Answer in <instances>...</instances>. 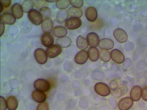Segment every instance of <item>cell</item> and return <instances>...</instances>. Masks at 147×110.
<instances>
[{"mask_svg":"<svg viewBox=\"0 0 147 110\" xmlns=\"http://www.w3.org/2000/svg\"><path fill=\"white\" fill-rule=\"evenodd\" d=\"M34 3L32 1H24L22 3V7L23 11L25 13H28L32 10Z\"/></svg>","mask_w":147,"mask_h":110,"instance_id":"cell-29","label":"cell"},{"mask_svg":"<svg viewBox=\"0 0 147 110\" xmlns=\"http://www.w3.org/2000/svg\"><path fill=\"white\" fill-rule=\"evenodd\" d=\"M142 93V89L140 86H134L131 89L130 92V97L131 99L134 101H137L141 98Z\"/></svg>","mask_w":147,"mask_h":110,"instance_id":"cell-13","label":"cell"},{"mask_svg":"<svg viewBox=\"0 0 147 110\" xmlns=\"http://www.w3.org/2000/svg\"><path fill=\"white\" fill-rule=\"evenodd\" d=\"M40 40L42 44L47 48L53 45L54 42L53 36L49 34H43L41 35Z\"/></svg>","mask_w":147,"mask_h":110,"instance_id":"cell-15","label":"cell"},{"mask_svg":"<svg viewBox=\"0 0 147 110\" xmlns=\"http://www.w3.org/2000/svg\"><path fill=\"white\" fill-rule=\"evenodd\" d=\"M36 110H49V105L46 102L39 103L37 107Z\"/></svg>","mask_w":147,"mask_h":110,"instance_id":"cell-35","label":"cell"},{"mask_svg":"<svg viewBox=\"0 0 147 110\" xmlns=\"http://www.w3.org/2000/svg\"><path fill=\"white\" fill-rule=\"evenodd\" d=\"M62 49L57 44H53L47 48L46 50L47 56L52 58L57 57L61 53Z\"/></svg>","mask_w":147,"mask_h":110,"instance_id":"cell-6","label":"cell"},{"mask_svg":"<svg viewBox=\"0 0 147 110\" xmlns=\"http://www.w3.org/2000/svg\"><path fill=\"white\" fill-rule=\"evenodd\" d=\"M81 21L78 18H69L65 22V28L69 30L77 29L81 27Z\"/></svg>","mask_w":147,"mask_h":110,"instance_id":"cell-4","label":"cell"},{"mask_svg":"<svg viewBox=\"0 0 147 110\" xmlns=\"http://www.w3.org/2000/svg\"><path fill=\"white\" fill-rule=\"evenodd\" d=\"M1 21L5 24L11 25L15 23L16 18L10 13H4L1 15Z\"/></svg>","mask_w":147,"mask_h":110,"instance_id":"cell-18","label":"cell"},{"mask_svg":"<svg viewBox=\"0 0 147 110\" xmlns=\"http://www.w3.org/2000/svg\"><path fill=\"white\" fill-rule=\"evenodd\" d=\"M71 5L73 7L78 8H80L82 7L83 5L84 2L82 0H79V1H70Z\"/></svg>","mask_w":147,"mask_h":110,"instance_id":"cell-34","label":"cell"},{"mask_svg":"<svg viewBox=\"0 0 147 110\" xmlns=\"http://www.w3.org/2000/svg\"><path fill=\"white\" fill-rule=\"evenodd\" d=\"M94 89L96 93L101 96H108L110 93V89L108 85L103 82L97 83L94 86Z\"/></svg>","mask_w":147,"mask_h":110,"instance_id":"cell-1","label":"cell"},{"mask_svg":"<svg viewBox=\"0 0 147 110\" xmlns=\"http://www.w3.org/2000/svg\"><path fill=\"white\" fill-rule=\"evenodd\" d=\"M88 55L90 59L92 61H96L99 59V50L95 47H90L88 50Z\"/></svg>","mask_w":147,"mask_h":110,"instance_id":"cell-24","label":"cell"},{"mask_svg":"<svg viewBox=\"0 0 147 110\" xmlns=\"http://www.w3.org/2000/svg\"><path fill=\"white\" fill-rule=\"evenodd\" d=\"M11 3V1H1V5L5 8L8 7Z\"/></svg>","mask_w":147,"mask_h":110,"instance_id":"cell-38","label":"cell"},{"mask_svg":"<svg viewBox=\"0 0 147 110\" xmlns=\"http://www.w3.org/2000/svg\"><path fill=\"white\" fill-rule=\"evenodd\" d=\"M88 57V53L86 51L81 50L76 54L74 58V61L77 64L82 65L87 61Z\"/></svg>","mask_w":147,"mask_h":110,"instance_id":"cell-10","label":"cell"},{"mask_svg":"<svg viewBox=\"0 0 147 110\" xmlns=\"http://www.w3.org/2000/svg\"><path fill=\"white\" fill-rule=\"evenodd\" d=\"M52 33L56 37L61 38L66 36L67 31L66 29L63 26H56L54 28Z\"/></svg>","mask_w":147,"mask_h":110,"instance_id":"cell-22","label":"cell"},{"mask_svg":"<svg viewBox=\"0 0 147 110\" xmlns=\"http://www.w3.org/2000/svg\"><path fill=\"white\" fill-rule=\"evenodd\" d=\"M87 39L89 45L91 47H97L99 45V38L94 32H90L87 35Z\"/></svg>","mask_w":147,"mask_h":110,"instance_id":"cell-17","label":"cell"},{"mask_svg":"<svg viewBox=\"0 0 147 110\" xmlns=\"http://www.w3.org/2000/svg\"><path fill=\"white\" fill-rule=\"evenodd\" d=\"M113 35L115 39L119 43H124L128 40V36L127 33L122 29H115L114 31Z\"/></svg>","mask_w":147,"mask_h":110,"instance_id":"cell-7","label":"cell"},{"mask_svg":"<svg viewBox=\"0 0 147 110\" xmlns=\"http://www.w3.org/2000/svg\"><path fill=\"white\" fill-rule=\"evenodd\" d=\"M120 85L118 83V82L115 80H111L110 83V87L111 92H114L117 89L119 86Z\"/></svg>","mask_w":147,"mask_h":110,"instance_id":"cell-32","label":"cell"},{"mask_svg":"<svg viewBox=\"0 0 147 110\" xmlns=\"http://www.w3.org/2000/svg\"><path fill=\"white\" fill-rule=\"evenodd\" d=\"M133 101L130 97L123 98L119 102L118 108L120 110H128L133 105Z\"/></svg>","mask_w":147,"mask_h":110,"instance_id":"cell-8","label":"cell"},{"mask_svg":"<svg viewBox=\"0 0 147 110\" xmlns=\"http://www.w3.org/2000/svg\"><path fill=\"white\" fill-rule=\"evenodd\" d=\"M128 91V88L125 85L122 84L119 85L117 89L114 92H111V94L115 97H119L125 95Z\"/></svg>","mask_w":147,"mask_h":110,"instance_id":"cell-25","label":"cell"},{"mask_svg":"<svg viewBox=\"0 0 147 110\" xmlns=\"http://www.w3.org/2000/svg\"><path fill=\"white\" fill-rule=\"evenodd\" d=\"M7 108L6 99L2 96L1 97V110H6Z\"/></svg>","mask_w":147,"mask_h":110,"instance_id":"cell-36","label":"cell"},{"mask_svg":"<svg viewBox=\"0 0 147 110\" xmlns=\"http://www.w3.org/2000/svg\"><path fill=\"white\" fill-rule=\"evenodd\" d=\"M28 16L31 23L36 25H39L42 23L43 17L37 10L34 9L29 12Z\"/></svg>","mask_w":147,"mask_h":110,"instance_id":"cell-2","label":"cell"},{"mask_svg":"<svg viewBox=\"0 0 147 110\" xmlns=\"http://www.w3.org/2000/svg\"><path fill=\"white\" fill-rule=\"evenodd\" d=\"M70 1H57L56 3V6L58 9H65L69 7L70 5Z\"/></svg>","mask_w":147,"mask_h":110,"instance_id":"cell-31","label":"cell"},{"mask_svg":"<svg viewBox=\"0 0 147 110\" xmlns=\"http://www.w3.org/2000/svg\"><path fill=\"white\" fill-rule=\"evenodd\" d=\"M69 17L72 18H79L82 16L83 12L81 9L78 8L72 7L68 10Z\"/></svg>","mask_w":147,"mask_h":110,"instance_id":"cell-26","label":"cell"},{"mask_svg":"<svg viewBox=\"0 0 147 110\" xmlns=\"http://www.w3.org/2000/svg\"><path fill=\"white\" fill-rule=\"evenodd\" d=\"M47 2H51V3H53V2H57V1H46Z\"/></svg>","mask_w":147,"mask_h":110,"instance_id":"cell-40","label":"cell"},{"mask_svg":"<svg viewBox=\"0 0 147 110\" xmlns=\"http://www.w3.org/2000/svg\"><path fill=\"white\" fill-rule=\"evenodd\" d=\"M46 1H35V6H36L38 9H40L44 7H47L48 3H47Z\"/></svg>","mask_w":147,"mask_h":110,"instance_id":"cell-33","label":"cell"},{"mask_svg":"<svg viewBox=\"0 0 147 110\" xmlns=\"http://www.w3.org/2000/svg\"><path fill=\"white\" fill-rule=\"evenodd\" d=\"M42 31L45 33L49 34L52 32L53 28V21L50 18H45L42 22Z\"/></svg>","mask_w":147,"mask_h":110,"instance_id":"cell-12","label":"cell"},{"mask_svg":"<svg viewBox=\"0 0 147 110\" xmlns=\"http://www.w3.org/2000/svg\"><path fill=\"white\" fill-rule=\"evenodd\" d=\"M32 97L35 101L40 103L45 101L47 97L44 93L38 90H35L32 92Z\"/></svg>","mask_w":147,"mask_h":110,"instance_id":"cell-21","label":"cell"},{"mask_svg":"<svg viewBox=\"0 0 147 110\" xmlns=\"http://www.w3.org/2000/svg\"><path fill=\"white\" fill-rule=\"evenodd\" d=\"M34 85L35 89L42 92L48 91L50 89V85L48 81L41 78L35 80Z\"/></svg>","mask_w":147,"mask_h":110,"instance_id":"cell-3","label":"cell"},{"mask_svg":"<svg viewBox=\"0 0 147 110\" xmlns=\"http://www.w3.org/2000/svg\"><path fill=\"white\" fill-rule=\"evenodd\" d=\"M34 56L37 62L40 64H45L48 60L47 53L42 48H38L35 50Z\"/></svg>","mask_w":147,"mask_h":110,"instance_id":"cell-5","label":"cell"},{"mask_svg":"<svg viewBox=\"0 0 147 110\" xmlns=\"http://www.w3.org/2000/svg\"><path fill=\"white\" fill-rule=\"evenodd\" d=\"M98 46L100 49L109 50L112 49L114 46V43L112 40L108 38L101 39Z\"/></svg>","mask_w":147,"mask_h":110,"instance_id":"cell-14","label":"cell"},{"mask_svg":"<svg viewBox=\"0 0 147 110\" xmlns=\"http://www.w3.org/2000/svg\"><path fill=\"white\" fill-rule=\"evenodd\" d=\"M11 10L13 15L17 19H20L23 16V9L22 5L19 3L14 4L12 6Z\"/></svg>","mask_w":147,"mask_h":110,"instance_id":"cell-16","label":"cell"},{"mask_svg":"<svg viewBox=\"0 0 147 110\" xmlns=\"http://www.w3.org/2000/svg\"><path fill=\"white\" fill-rule=\"evenodd\" d=\"M56 44L60 47L62 48H68L71 44V40L68 36H64L59 38L56 39Z\"/></svg>","mask_w":147,"mask_h":110,"instance_id":"cell-20","label":"cell"},{"mask_svg":"<svg viewBox=\"0 0 147 110\" xmlns=\"http://www.w3.org/2000/svg\"><path fill=\"white\" fill-rule=\"evenodd\" d=\"M1 13L2 12L3 10V6H2V5H1Z\"/></svg>","mask_w":147,"mask_h":110,"instance_id":"cell-41","label":"cell"},{"mask_svg":"<svg viewBox=\"0 0 147 110\" xmlns=\"http://www.w3.org/2000/svg\"><path fill=\"white\" fill-rule=\"evenodd\" d=\"M69 15L68 10L66 9H62L59 10L56 15V21L60 24H63L68 19Z\"/></svg>","mask_w":147,"mask_h":110,"instance_id":"cell-19","label":"cell"},{"mask_svg":"<svg viewBox=\"0 0 147 110\" xmlns=\"http://www.w3.org/2000/svg\"><path fill=\"white\" fill-rule=\"evenodd\" d=\"M99 57L104 62H108L111 60V53L106 50H101L99 52Z\"/></svg>","mask_w":147,"mask_h":110,"instance_id":"cell-28","label":"cell"},{"mask_svg":"<svg viewBox=\"0 0 147 110\" xmlns=\"http://www.w3.org/2000/svg\"><path fill=\"white\" fill-rule=\"evenodd\" d=\"M8 109L9 110H16L18 107V102L15 97L10 96L6 100Z\"/></svg>","mask_w":147,"mask_h":110,"instance_id":"cell-27","label":"cell"},{"mask_svg":"<svg viewBox=\"0 0 147 110\" xmlns=\"http://www.w3.org/2000/svg\"><path fill=\"white\" fill-rule=\"evenodd\" d=\"M39 13L44 18H50L52 16V11L48 7H44L40 9Z\"/></svg>","mask_w":147,"mask_h":110,"instance_id":"cell-30","label":"cell"},{"mask_svg":"<svg viewBox=\"0 0 147 110\" xmlns=\"http://www.w3.org/2000/svg\"><path fill=\"white\" fill-rule=\"evenodd\" d=\"M77 44L78 48L82 50L86 49L89 46L87 39L82 35H80L77 38Z\"/></svg>","mask_w":147,"mask_h":110,"instance_id":"cell-23","label":"cell"},{"mask_svg":"<svg viewBox=\"0 0 147 110\" xmlns=\"http://www.w3.org/2000/svg\"><path fill=\"white\" fill-rule=\"evenodd\" d=\"M111 59L114 62L118 64L123 63L125 60L124 54L119 50H113L111 52Z\"/></svg>","mask_w":147,"mask_h":110,"instance_id":"cell-9","label":"cell"},{"mask_svg":"<svg viewBox=\"0 0 147 110\" xmlns=\"http://www.w3.org/2000/svg\"><path fill=\"white\" fill-rule=\"evenodd\" d=\"M85 15L88 20L90 21H95L98 17V12L96 9L92 6L88 7L85 11Z\"/></svg>","mask_w":147,"mask_h":110,"instance_id":"cell-11","label":"cell"},{"mask_svg":"<svg viewBox=\"0 0 147 110\" xmlns=\"http://www.w3.org/2000/svg\"><path fill=\"white\" fill-rule=\"evenodd\" d=\"M1 36H2L5 30V26L4 24L3 23L1 22Z\"/></svg>","mask_w":147,"mask_h":110,"instance_id":"cell-39","label":"cell"},{"mask_svg":"<svg viewBox=\"0 0 147 110\" xmlns=\"http://www.w3.org/2000/svg\"><path fill=\"white\" fill-rule=\"evenodd\" d=\"M142 97L144 101H147V86L143 88Z\"/></svg>","mask_w":147,"mask_h":110,"instance_id":"cell-37","label":"cell"}]
</instances>
